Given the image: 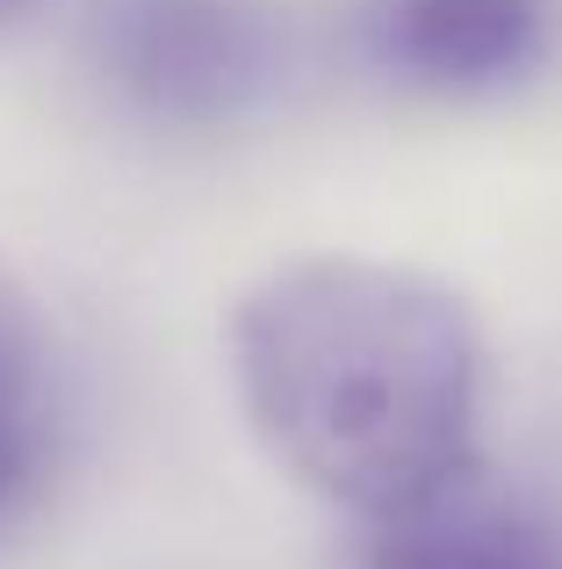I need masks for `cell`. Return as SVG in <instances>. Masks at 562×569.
Listing matches in <instances>:
<instances>
[{"label": "cell", "mask_w": 562, "mask_h": 569, "mask_svg": "<svg viewBox=\"0 0 562 569\" xmlns=\"http://www.w3.org/2000/svg\"><path fill=\"white\" fill-rule=\"evenodd\" d=\"M66 461V397L29 289L0 260V533L37 519Z\"/></svg>", "instance_id": "5"}, {"label": "cell", "mask_w": 562, "mask_h": 569, "mask_svg": "<svg viewBox=\"0 0 562 569\" xmlns=\"http://www.w3.org/2000/svg\"><path fill=\"white\" fill-rule=\"evenodd\" d=\"M231 376L260 447L324 505L390 519L469 476L483 339L425 267L368 252L268 267L231 310Z\"/></svg>", "instance_id": "1"}, {"label": "cell", "mask_w": 562, "mask_h": 569, "mask_svg": "<svg viewBox=\"0 0 562 569\" xmlns=\"http://www.w3.org/2000/svg\"><path fill=\"white\" fill-rule=\"evenodd\" d=\"M353 569H562V519L469 469L425 505L368 519Z\"/></svg>", "instance_id": "4"}, {"label": "cell", "mask_w": 562, "mask_h": 569, "mask_svg": "<svg viewBox=\"0 0 562 569\" xmlns=\"http://www.w3.org/2000/svg\"><path fill=\"white\" fill-rule=\"evenodd\" d=\"M353 51L397 94L491 101L555 66L562 0H361Z\"/></svg>", "instance_id": "3"}, {"label": "cell", "mask_w": 562, "mask_h": 569, "mask_svg": "<svg viewBox=\"0 0 562 569\" xmlns=\"http://www.w3.org/2000/svg\"><path fill=\"white\" fill-rule=\"evenodd\" d=\"M37 8H43V0H0V37H14V29H22Z\"/></svg>", "instance_id": "6"}, {"label": "cell", "mask_w": 562, "mask_h": 569, "mask_svg": "<svg viewBox=\"0 0 562 569\" xmlns=\"http://www.w3.org/2000/svg\"><path fill=\"white\" fill-rule=\"evenodd\" d=\"M80 58L109 109L152 130H224L281 80L260 0H94Z\"/></svg>", "instance_id": "2"}]
</instances>
